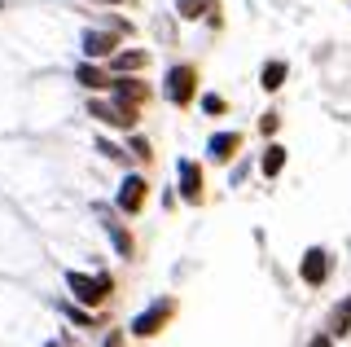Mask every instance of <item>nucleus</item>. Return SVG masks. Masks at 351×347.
Instances as JSON below:
<instances>
[{"instance_id": "1", "label": "nucleus", "mask_w": 351, "mask_h": 347, "mask_svg": "<svg viewBox=\"0 0 351 347\" xmlns=\"http://www.w3.org/2000/svg\"><path fill=\"white\" fill-rule=\"evenodd\" d=\"M66 286H71L75 303H84V308H101L110 299V290H114V281L110 277H88V273H66Z\"/></svg>"}, {"instance_id": "2", "label": "nucleus", "mask_w": 351, "mask_h": 347, "mask_svg": "<svg viewBox=\"0 0 351 347\" xmlns=\"http://www.w3.org/2000/svg\"><path fill=\"white\" fill-rule=\"evenodd\" d=\"M162 93H167L171 106H189L197 97V67H189V62H180V67L167 71V84H162Z\"/></svg>"}, {"instance_id": "3", "label": "nucleus", "mask_w": 351, "mask_h": 347, "mask_svg": "<svg viewBox=\"0 0 351 347\" xmlns=\"http://www.w3.org/2000/svg\"><path fill=\"white\" fill-rule=\"evenodd\" d=\"M171 317H176V299H154L149 308L132 321V334H136V339H154V334H158Z\"/></svg>"}, {"instance_id": "4", "label": "nucleus", "mask_w": 351, "mask_h": 347, "mask_svg": "<svg viewBox=\"0 0 351 347\" xmlns=\"http://www.w3.org/2000/svg\"><path fill=\"white\" fill-rule=\"evenodd\" d=\"M88 115L97 119V123H110V128H136V119H141V110H132V106H123V101H88Z\"/></svg>"}, {"instance_id": "5", "label": "nucleus", "mask_w": 351, "mask_h": 347, "mask_svg": "<svg viewBox=\"0 0 351 347\" xmlns=\"http://www.w3.org/2000/svg\"><path fill=\"white\" fill-rule=\"evenodd\" d=\"M145 193H149V180H145V176H128L123 185H119L114 207H119V211H128V215H136L141 207H145Z\"/></svg>"}, {"instance_id": "6", "label": "nucleus", "mask_w": 351, "mask_h": 347, "mask_svg": "<svg viewBox=\"0 0 351 347\" xmlns=\"http://www.w3.org/2000/svg\"><path fill=\"white\" fill-rule=\"evenodd\" d=\"M299 273H303L307 286H325V277H329V251H325V246H312V251L303 255Z\"/></svg>"}, {"instance_id": "7", "label": "nucleus", "mask_w": 351, "mask_h": 347, "mask_svg": "<svg viewBox=\"0 0 351 347\" xmlns=\"http://www.w3.org/2000/svg\"><path fill=\"white\" fill-rule=\"evenodd\" d=\"M176 171H180V198L184 202H202V167H197L193 158H180Z\"/></svg>"}, {"instance_id": "8", "label": "nucleus", "mask_w": 351, "mask_h": 347, "mask_svg": "<svg viewBox=\"0 0 351 347\" xmlns=\"http://www.w3.org/2000/svg\"><path fill=\"white\" fill-rule=\"evenodd\" d=\"M114 49H119L114 31H93V27L84 31V53H88V58H110Z\"/></svg>"}, {"instance_id": "9", "label": "nucleus", "mask_w": 351, "mask_h": 347, "mask_svg": "<svg viewBox=\"0 0 351 347\" xmlns=\"http://www.w3.org/2000/svg\"><path fill=\"white\" fill-rule=\"evenodd\" d=\"M180 18L184 23H197V18H211V23L219 27V0H180Z\"/></svg>"}, {"instance_id": "10", "label": "nucleus", "mask_w": 351, "mask_h": 347, "mask_svg": "<svg viewBox=\"0 0 351 347\" xmlns=\"http://www.w3.org/2000/svg\"><path fill=\"white\" fill-rule=\"evenodd\" d=\"M206 149H211V158H215V163H228V158H237L241 136H237V132H215L211 141H206Z\"/></svg>"}, {"instance_id": "11", "label": "nucleus", "mask_w": 351, "mask_h": 347, "mask_svg": "<svg viewBox=\"0 0 351 347\" xmlns=\"http://www.w3.org/2000/svg\"><path fill=\"white\" fill-rule=\"evenodd\" d=\"M97 211H101V220H106V229H110V237H114V246H119V255H132V251H136V242H132V233L123 229V224H119L114 220V211H110V207H97Z\"/></svg>"}, {"instance_id": "12", "label": "nucleus", "mask_w": 351, "mask_h": 347, "mask_svg": "<svg viewBox=\"0 0 351 347\" xmlns=\"http://www.w3.org/2000/svg\"><path fill=\"white\" fill-rule=\"evenodd\" d=\"M110 67H114V71H145L149 67V53H141V49H114V53H110Z\"/></svg>"}, {"instance_id": "13", "label": "nucleus", "mask_w": 351, "mask_h": 347, "mask_svg": "<svg viewBox=\"0 0 351 347\" xmlns=\"http://www.w3.org/2000/svg\"><path fill=\"white\" fill-rule=\"evenodd\" d=\"M114 97H119L123 106H132V110H141V101L149 97V88H145L141 80H119V84H114Z\"/></svg>"}, {"instance_id": "14", "label": "nucleus", "mask_w": 351, "mask_h": 347, "mask_svg": "<svg viewBox=\"0 0 351 347\" xmlns=\"http://www.w3.org/2000/svg\"><path fill=\"white\" fill-rule=\"evenodd\" d=\"M285 75H290V67H285V62H263V71H259L263 93H277L281 84H285Z\"/></svg>"}, {"instance_id": "15", "label": "nucleus", "mask_w": 351, "mask_h": 347, "mask_svg": "<svg viewBox=\"0 0 351 347\" xmlns=\"http://www.w3.org/2000/svg\"><path fill=\"white\" fill-rule=\"evenodd\" d=\"M75 80H80L84 88H93V93H101V88H110V75H106L101 67H93V62H84V67L75 71Z\"/></svg>"}, {"instance_id": "16", "label": "nucleus", "mask_w": 351, "mask_h": 347, "mask_svg": "<svg viewBox=\"0 0 351 347\" xmlns=\"http://www.w3.org/2000/svg\"><path fill=\"white\" fill-rule=\"evenodd\" d=\"M281 167H285V145H268L263 158H259V171L272 180V176H281Z\"/></svg>"}, {"instance_id": "17", "label": "nucleus", "mask_w": 351, "mask_h": 347, "mask_svg": "<svg viewBox=\"0 0 351 347\" xmlns=\"http://www.w3.org/2000/svg\"><path fill=\"white\" fill-rule=\"evenodd\" d=\"M329 330H334L338 339L351 330V299H343V308H334V325H329Z\"/></svg>"}, {"instance_id": "18", "label": "nucleus", "mask_w": 351, "mask_h": 347, "mask_svg": "<svg viewBox=\"0 0 351 347\" xmlns=\"http://www.w3.org/2000/svg\"><path fill=\"white\" fill-rule=\"evenodd\" d=\"M62 312H66V317H71L75 325H84V330H93V312H84V308H75V303H62Z\"/></svg>"}, {"instance_id": "19", "label": "nucleus", "mask_w": 351, "mask_h": 347, "mask_svg": "<svg viewBox=\"0 0 351 347\" xmlns=\"http://www.w3.org/2000/svg\"><path fill=\"white\" fill-rule=\"evenodd\" d=\"M132 154H136L141 163H149V158H154V145H149L145 136H132Z\"/></svg>"}, {"instance_id": "20", "label": "nucleus", "mask_w": 351, "mask_h": 347, "mask_svg": "<svg viewBox=\"0 0 351 347\" xmlns=\"http://www.w3.org/2000/svg\"><path fill=\"white\" fill-rule=\"evenodd\" d=\"M202 110H206V115H224V97L206 93V97H202Z\"/></svg>"}, {"instance_id": "21", "label": "nucleus", "mask_w": 351, "mask_h": 347, "mask_svg": "<svg viewBox=\"0 0 351 347\" xmlns=\"http://www.w3.org/2000/svg\"><path fill=\"white\" fill-rule=\"evenodd\" d=\"M97 149H101L106 158H114V163H123V149L114 145V141H97Z\"/></svg>"}, {"instance_id": "22", "label": "nucleus", "mask_w": 351, "mask_h": 347, "mask_svg": "<svg viewBox=\"0 0 351 347\" xmlns=\"http://www.w3.org/2000/svg\"><path fill=\"white\" fill-rule=\"evenodd\" d=\"M277 123H281V119H277V115H272V110H268V115H263V119H259V132H263V136H272V132H277Z\"/></svg>"}, {"instance_id": "23", "label": "nucleus", "mask_w": 351, "mask_h": 347, "mask_svg": "<svg viewBox=\"0 0 351 347\" xmlns=\"http://www.w3.org/2000/svg\"><path fill=\"white\" fill-rule=\"evenodd\" d=\"M101 347H123V330H110V334H106V343H101Z\"/></svg>"}, {"instance_id": "24", "label": "nucleus", "mask_w": 351, "mask_h": 347, "mask_svg": "<svg viewBox=\"0 0 351 347\" xmlns=\"http://www.w3.org/2000/svg\"><path fill=\"white\" fill-rule=\"evenodd\" d=\"M307 347H334V343H329V334H316V339L307 343Z\"/></svg>"}, {"instance_id": "25", "label": "nucleus", "mask_w": 351, "mask_h": 347, "mask_svg": "<svg viewBox=\"0 0 351 347\" xmlns=\"http://www.w3.org/2000/svg\"><path fill=\"white\" fill-rule=\"evenodd\" d=\"M97 5H123V0H97ZM128 5H132V0H128Z\"/></svg>"}, {"instance_id": "26", "label": "nucleus", "mask_w": 351, "mask_h": 347, "mask_svg": "<svg viewBox=\"0 0 351 347\" xmlns=\"http://www.w3.org/2000/svg\"><path fill=\"white\" fill-rule=\"evenodd\" d=\"M49 347H66V343H49Z\"/></svg>"}]
</instances>
